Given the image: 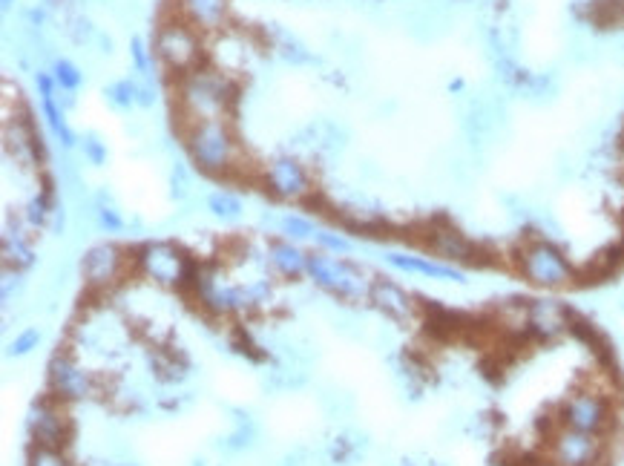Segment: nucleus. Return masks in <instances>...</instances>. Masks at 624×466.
Wrapping results in <instances>:
<instances>
[{
    "label": "nucleus",
    "mask_w": 624,
    "mask_h": 466,
    "mask_svg": "<svg viewBox=\"0 0 624 466\" xmlns=\"http://www.w3.org/2000/svg\"><path fill=\"white\" fill-rule=\"evenodd\" d=\"M208 210L222 222H236V219H242L245 205H242L239 196H233L228 190H216L208 196Z\"/></svg>",
    "instance_id": "obj_23"
},
{
    "label": "nucleus",
    "mask_w": 624,
    "mask_h": 466,
    "mask_svg": "<svg viewBox=\"0 0 624 466\" xmlns=\"http://www.w3.org/2000/svg\"><path fill=\"white\" fill-rule=\"evenodd\" d=\"M47 233L49 236H55V239H61V236L67 233V208H64V202H61V199H55V202H52Z\"/></svg>",
    "instance_id": "obj_34"
},
{
    "label": "nucleus",
    "mask_w": 624,
    "mask_h": 466,
    "mask_svg": "<svg viewBox=\"0 0 624 466\" xmlns=\"http://www.w3.org/2000/svg\"><path fill=\"white\" fill-rule=\"evenodd\" d=\"M262 182H265V190L279 202H308L314 190L305 167L294 156L271 159L262 170Z\"/></svg>",
    "instance_id": "obj_9"
},
{
    "label": "nucleus",
    "mask_w": 624,
    "mask_h": 466,
    "mask_svg": "<svg viewBox=\"0 0 624 466\" xmlns=\"http://www.w3.org/2000/svg\"><path fill=\"white\" fill-rule=\"evenodd\" d=\"M622 308H624V300H622Z\"/></svg>",
    "instance_id": "obj_42"
},
{
    "label": "nucleus",
    "mask_w": 624,
    "mask_h": 466,
    "mask_svg": "<svg viewBox=\"0 0 624 466\" xmlns=\"http://www.w3.org/2000/svg\"><path fill=\"white\" fill-rule=\"evenodd\" d=\"M32 228L24 216H12V210L3 216V268L26 271L35 265V248H32Z\"/></svg>",
    "instance_id": "obj_14"
},
{
    "label": "nucleus",
    "mask_w": 624,
    "mask_h": 466,
    "mask_svg": "<svg viewBox=\"0 0 624 466\" xmlns=\"http://www.w3.org/2000/svg\"><path fill=\"white\" fill-rule=\"evenodd\" d=\"M544 466H558V464H544Z\"/></svg>",
    "instance_id": "obj_41"
},
{
    "label": "nucleus",
    "mask_w": 624,
    "mask_h": 466,
    "mask_svg": "<svg viewBox=\"0 0 624 466\" xmlns=\"http://www.w3.org/2000/svg\"><path fill=\"white\" fill-rule=\"evenodd\" d=\"M268 262L277 271L282 280L294 282L308 274V254L297 248V242L291 239H279L268 245Z\"/></svg>",
    "instance_id": "obj_19"
},
{
    "label": "nucleus",
    "mask_w": 624,
    "mask_h": 466,
    "mask_svg": "<svg viewBox=\"0 0 624 466\" xmlns=\"http://www.w3.org/2000/svg\"><path fill=\"white\" fill-rule=\"evenodd\" d=\"M308 277L317 288H323L325 294L343 300V303H360L366 300L371 291V282L360 274V268H354L346 259L334 257V254H308Z\"/></svg>",
    "instance_id": "obj_6"
},
{
    "label": "nucleus",
    "mask_w": 624,
    "mask_h": 466,
    "mask_svg": "<svg viewBox=\"0 0 624 466\" xmlns=\"http://www.w3.org/2000/svg\"><path fill=\"white\" fill-rule=\"evenodd\" d=\"M279 233L285 236V239H291V242H308V239H314L317 236V225L311 222V219H305L300 213H285V216H279Z\"/></svg>",
    "instance_id": "obj_24"
},
{
    "label": "nucleus",
    "mask_w": 624,
    "mask_h": 466,
    "mask_svg": "<svg viewBox=\"0 0 624 466\" xmlns=\"http://www.w3.org/2000/svg\"><path fill=\"white\" fill-rule=\"evenodd\" d=\"M518 271L527 282L538 285V288H550V291L576 282V268L570 265V259L547 239H532V242L521 245Z\"/></svg>",
    "instance_id": "obj_5"
},
{
    "label": "nucleus",
    "mask_w": 624,
    "mask_h": 466,
    "mask_svg": "<svg viewBox=\"0 0 624 466\" xmlns=\"http://www.w3.org/2000/svg\"><path fill=\"white\" fill-rule=\"evenodd\" d=\"M561 420L564 426L578 429V432H590V435H601L610 426V406L607 400L593 392V389H578L564 400L561 406Z\"/></svg>",
    "instance_id": "obj_10"
},
{
    "label": "nucleus",
    "mask_w": 624,
    "mask_h": 466,
    "mask_svg": "<svg viewBox=\"0 0 624 466\" xmlns=\"http://www.w3.org/2000/svg\"><path fill=\"white\" fill-rule=\"evenodd\" d=\"M49 3H64V0H49Z\"/></svg>",
    "instance_id": "obj_40"
},
{
    "label": "nucleus",
    "mask_w": 624,
    "mask_h": 466,
    "mask_svg": "<svg viewBox=\"0 0 624 466\" xmlns=\"http://www.w3.org/2000/svg\"><path fill=\"white\" fill-rule=\"evenodd\" d=\"M136 90H139V84L136 81H116V84H110L104 95H107V101L118 107V110H127V107H133L136 104Z\"/></svg>",
    "instance_id": "obj_29"
},
{
    "label": "nucleus",
    "mask_w": 624,
    "mask_h": 466,
    "mask_svg": "<svg viewBox=\"0 0 624 466\" xmlns=\"http://www.w3.org/2000/svg\"><path fill=\"white\" fill-rule=\"evenodd\" d=\"M282 466H317V464H314V458H311L305 449H297L294 455L282 458Z\"/></svg>",
    "instance_id": "obj_38"
},
{
    "label": "nucleus",
    "mask_w": 624,
    "mask_h": 466,
    "mask_svg": "<svg viewBox=\"0 0 624 466\" xmlns=\"http://www.w3.org/2000/svg\"><path fill=\"white\" fill-rule=\"evenodd\" d=\"M170 187H173V196L179 199V202H185L187 193H190V179H187L185 167H173V176H170Z\"/></svg>",
    "instance_id": "obj_36"
},
{
    "label": "nucleus",
    "mask_w": 624,
    "mask_h": 466,
    "mask_svg": "<svg viewBox=\"0 0 624 466\" xmlns=\"http://www.w3.org/2000/svg\"><path fill=\"white\" fill-rule=\"evenodd\" d=\"M49 193H52V190H44V193L32 196V199L24 205V210H21L24 222L32 228V231H47L49 213H52V199H49Z\"/></svg>",
    "instance_id": "obj_25"
},
{
    "label": "nucleus",
    "mask_w": 624,
    "mask_h": 466,
    "mask_svg": "<svg viewBox=\"0 0 624 466\" xmlns=\"http://www.w3.org/2000/svg\"><path fill=\"white\" fill-rule=\"evenodd\" d=\"M84 156H87V162L95 164V167H101V164L107 162V147H104V141H98L95 133H87V136H84Z\"/></svg>",
    "instance_id": "obj_35"
},
{
    "label": "nucleus",
    "mask_w": 624,
    "mask_h": 466,
    "mask_svg": "<svg viewBox=\"0 0 624 466\" xmlns=\"http://www.w3.org/2000/svg\"><path fill=\"white\" fill-rule=\"evenodd\" d=\"M274 49H279V55L285 58V61H291V64H305V61H311V52L302 47L300 41L291 35V32H285V29H274Z\"/></svg>",
    "instance_id": "obj_26"
},
{
    "label": "nucleus",
    "mask_w": 624,
    "mask_h": 466,
    "mask_svg": "<svg viewBox=\"0 0 624 466\" xmlns=\"http://www.w3.org/2000/svg\"><path fill=\"white\" fill-rule=\"evenodd\" d=\"M136 268L141 277H147L162 288H187L193 280L196 262L176 242L153 239L136 251Z\"/></svg>",
    "instance_id": "obj_4"
},
{
    "label": "nucleus",
    "mask_w": 624,
    "mask_h": 466,
    "mask_svg": "<svg viewBox=\"0 0 624 466\" xmlns=\"http://www.w3.org/2000/svg\"><path fill=\"white\" fill-rule=\"evenodd\" d=\"M38 90H41V110H44V118H47V124L52 127V133L58 136V141L70 150L75 147V136H72V130L67 127V121H64V110L55 104V78L47 75V72H41L38 78Z\"/></svg>",
    "instance_id": "obj_20"
},
{
    "label": "nucleus",
    "mask_w": 624,
    "mask_h": 466,
    "mask_svg": "<svg viewBox=\"0 0 624 466\" xmlns=\"http://www.w3.org/2000/svg\"><path fill=\"white\" fill-rule=\"evenodd\" d=\"M130 55H133L136 70H139L144 78H150V75H153V61H156V52H153V47H147L141 38H133V44H130Z\"/></svg>",
    "instance_id": "obj_32"
},
{
    "label": "nucleus",
    "mask_w": 624,
    "mask_h": 466,
    "mask_svg": "<svg viewBox=\"0 0 624 466\" xmlns=\"http://www.w3.org/2000/svg\"><path fill=\"white\" fill-rule=\"evenodd\" d=\"M64 400L61 397H44V400H35L26 412V432L29 438L35 441V446H52V449H61L64 443L70 441V418L61 406Z\"/></svg>",
    "instance_id": "obj_8"
},
{
    "label": "nucleus",
    "mask_w": 624,
    "mask_h": 466,
    "mask_svg": "<svg viewBox=\"0 0 624 466\" xmlns=\"http://www.w3.org/2000/svg\"><path fill=\"white\" fill-rule=\"evenodd\" d=\"M136 104H141V107H153V104H156V90H153V84H139V90H136Z\"/></svg>",
    "instance_id": "obj_37"
},
{
    "label": "nucleus",
    "mask_w": 624,
    "mask_h": 466,
    "mask_svg": "<svg viewBox=\"0 0 624 466\" xmlns=\"http://www.w3.org/2000/svg\"><path fill=\"white\" fill-rule=\"evenodd\" d=\"M369 300L374 303L377 311H383L386 317H392V320H397V323H406V320H412V314H415V303H412V297H409V294H406L397 282L386 280V277L371 280Z\"/></svg>",
    "instance_id": "obj_17"
},
{
    "label": "nucleus",
    "mask_w": 624,
    "mask_h": 466,
    "mask_svg": "<svg viewBox=\"0 0 624 466\" xmlns=\"http://www.w3.org/2000/svg\"><path fill=\"white\" fill-rule=\"evenodd\" d=\"M29 466H72L67 461V455L61 449H52V446H32L29 452Z\"/></svg>",
    "instance_id": "obj_31"
},
{
    "label": "nucleus",
    "mask_w": 624,
    "mask_h": 466,
    "mask_svg": "<svg viewBox=\"0 0 624 466\" xmlns=\"http://www.w3.org/2000/svg\"><path fill=\"white\" fill-rule=\"evenodd\" d=\"M26 291V277L24 271H12V268H3V308H12V303L21 300V294Z\"/></svg>",
    "instance_id": "obj_28"
},
{
    "label": "nucleus",
    "mask_w": 624,
    "mask_h": 466,
    "mask_svg": "<svg viewBox=\"0 0 624 466\" xmlns=\"http://www.w3.org/2000/svg\"><path fill=\"white\" fill-rule=\"evenodd\" d=\"M601 435L578 432V429H558L553 435V464L558 466H599L601 464Z\"/></svg>",
    "instance_id": "obj_13"
},
{
    "label": "nucleus",
    "mask_w": 624,
    "mask_h": 466,
    "mask_svg": "<svg viewBox=\"0 0 624 466\" xmlns=\"http://www.w3.org/2000/svg\"><path fill=\"white\" fill-rule=\"evenodd\" d=\"M236 101V84L219 67H199L176 78V110L185 118V130L196 121L228 118Z\"/></svg>",
    "instance_id": "obj_1"
},
{
    "label": "nucleus",
    "mask_w": 624,
    "mask_h": 466,
    "mask_svg": "<svg viewBox=\"0 0 624 466\" xmlns=\"http://www.w3.org/2000/svg\"><path fill=\"white\" fill-rule=\"evenodd\" d=\"M150 47L156 52V61L176 78L208 64L205 49H202V32L196 26L187 24L185 18H179V15L164 18L162 24L156 26V35H153Z\"/></svg>",
    "instance_id": "obj_3"
},
{
    "label": "nucleus",
    "mask_w": 624,
    "mask_h": 466,
    "mask_svg": "<svg viewBox=\"0 0 624 466\" xmlns=\"http://www.w3.org/2000/svg\"><path fill=\"white\" fill-rule=\"evenodd\" d=\"M52 78H55L58 90H64V93H75L81 87V70L72 61H67V58H61V61L52 64Z\"/></svg>",
    "instance_id": "obj_27"
},
{
    "label": "nucleus",
    "mask_w": 624,
    "mask_h": 466,
    "mask_svg": "<svg viewBox=\"0 0 624 466\" xmlns=\"http://www.w3.org/2000/svg\"><path fill=\"white\" fill-rule=\"evenodd\" d=\"M12 3H15V0H3V9H9Z\"/></svg>",
    "instance_id": "obj_39"
},
{
    "label": "nucleus",
    "mask_w": 624,
    "mask_h": 466,
    "mask_svg": "<svg viewBox=\"0 0 624 466\" xmlns=\"http://www.w3.org/2000/svg\"><path fill=\"white\" fill-rule=\"evenodd\" d=\"M38 343H41V331H38V328H26V331H21V334L9 343L6 354H9V357H24V354H29L32 349H38Z\"/></svg>",
    "instance_id": "obj_33"
},
{
    "label": "nucleus",
    "mask_w": 624,
    "mask_h": 466,
    "mask_svg": "<svg viewBox=\"0 0 624 466\" xmlns=\"http://www.w3.org/2000/svg\"><path fill=\"white\" fill-rule=\"evenodd\" d=\"M49 389L52 395L61 397L64 403L67 400H87L95 395V380L93 374L84 372L75 357L67 351H58L52 360H49Z\"/></svg>",
    "instance_id": "obj_11"
},
{
    "label": "nucleus",
    "mask_w": 624,
    "mask_h": 466,
    "mask_svg": "<svg viewBox=\"0 0 624 466\" xmlns=\"http://www.w3.org/2000/svg\"><path fill=\"white\" fill-rule=\"evenodd\" d=\"M314 242L320 245V251H325V254H334V257H346V254L354 251L351 239H346L343 233H337V231H317Z\"/></svg>",
    "instance_id": "obj_30"
},
{
    "label": "nucleus",
    "mask_w": 624,
    "mask_h": 466,
    "mask_svg": "<svg viewBox=\"0 0 624 466\" xmlns=\"http://www.w3.org/2000/svg\"><path fill=\"white\" fill-rule=\"evenodd\" d=\"M423 242H426V248H429L432 254H438V257L446 259V262H472V265H481V257H484L481 245L472 242L466 233L458 231V228L449 225V222H435V225H429V228H426V236H423Z\"/></svg>",
    "instance_id": "obj_12"
},
{
    "label": "nucleus",
    "mask_w": 624,
    "mask_h": 466,
    "mask_svg": "<svg viewBox=\"0 0 624 466\" xmlns=\"http://www.w3.org/2000/svg\"><path fill=\"white\" fill-rule=\"evenodd\" d=\"M185 144L193 164L208 176H231L236 167H242V147L228 118L190 124L185 130Z\"/></svg>",
    "instance_id": "obj_2"
},
{
    "label": "nucleus",
    "mask_w": 624,
    "mask_h": 466,
    "mask_svg": "<svg viewBox=\"0 0 624 466\" xmlns=\"http://www.w3.org/2000/svg\"><path fill=\"white\" fill-rule=\"evenodd\" d=\"M95 219L93 225L98 231L104 233H121L124 231V216L118 213V208L113 205V199L101 190L98 196H95Z\"/></svg>",
    "instance_id": "obj_21"
},
{
    "label": "nucleus",
    "mask_w": 624,
    "mask_h": 466,
    "mask_svg": "<svg viewBox=\"0 0 624 466\" xmlns=\"http://www.w3.org/2000/svg\"><path fill=\"white\" fill-rule=\"evenodd\" d=\"M127 254L124 248H118L116 242H98L90 245L81 257V277L84 285L93 291V294H107L113 291L127 268Z\"/></svg>",
    "instance_id": "obj_7"
},
{
    "label": "nucleus",
    "mask_w": 624,
    "mask_h": 466,
    "mask_svg": "<svg viewBox=\"0 0 624 466\" xmlns=\"http://www.w3.org/2000/svg\"><path fill=\"white\" fill-rule=\"evenodd\" d=\"M176 15L199 32H216L228 21V0H176Z\"/></svg>",
    "instance_id": "obj_18"
},
{
    "label": "nucleus",
    "mask_w": 624,
    "mask_h": 466,
    "mask_svg": "<svg viewBox=\"0 0 624 466\" xmlns=\"http://www.w3.org/2000/svg\"><path fill=\"white\" fill-rule=\"evenodd\" d=\"M386 265H392L394 271H403V274H415V277H426V280L438 282H466V274L455 265H446V262H435L429 257H415V254H386Z\"/></svg>",
    "instance_id": "obj_16"
},
{
    "label": "nucleus",
    "mask_w": 624,
    "mask_h": 466,
    "mask_svg": "<svg viewBox=\"0 0 624 466\" xmlns=\"http://www.w3.org/2000/svg\"><path fill=\"white\" fill-rule=\"evenodd\" d=\"M256 441H259L256 423L248 415H242V418H236V429L219 446L228 449V452H245V449H254Z\"/></svg>",
    "instance_id": "obj_22"
},
{
    "label": "nucleus",
    "mask_w": 624,
    "mask_h": 466,
    "mask_svg": "<svg viewBox=\"0 0 624 466\" xmlns=\"http://www.w3.org/2000/svg\"><path fill=\"white\" fill-rule=\"evenodd\" d=\"M570 326L573 314L555 300H532L527 305V334H535L538 340H553Z\"/></svg>",
    "instance_id": "obj_15"
}]
</instances>
